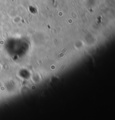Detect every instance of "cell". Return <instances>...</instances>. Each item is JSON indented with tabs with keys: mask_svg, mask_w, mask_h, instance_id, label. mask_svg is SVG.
Wrapping results in <instances>:
<instances>
[{
	"mask_svg": "<svg viewBox=\"0 0 115 120\" xmlns=\"http://www.w3.org/2000/svg\"><path fill=\"white\" fill-rule=\"evenodd\" d=\"M52 1H53V2L54 3V0H52Z\"/></svg>",
	"mask_w": 115,
	"mask_h": 120,
	"instance_id": "obj_1",
	"label": "cell"
}]
</instances>
